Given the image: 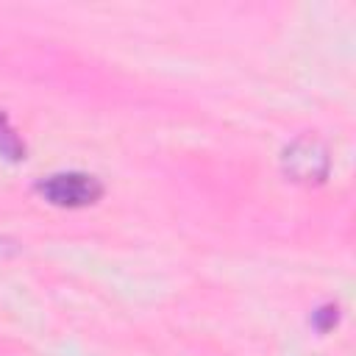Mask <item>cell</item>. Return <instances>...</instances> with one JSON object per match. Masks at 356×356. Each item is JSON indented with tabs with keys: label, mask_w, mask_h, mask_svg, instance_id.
I'll use <instances>...</instances> for the list:
<instances>
[{
	"label": "cell",
	"mask_w": 356,
	"mask_h": 356,
	"mask_svg": "<svg viewBox=\"0 0 356 356\" xmlns=\"http://www.w3.org/2000/svg\"><path fill=\"white\" fill-rule=\"evenodd\" d=\"M39 192L53 206L78 209V206L95 203L100 197L103 186L95 175H86V172H56V175H47L44 181H39Z\"/></svg>",
	"instance_id": "6da1fadb"
},
{
	"label": "cell",
	"mask_w": 356,
	"mask_h": 356,
	"mask_svg": "<svg viewBox=\"0 0 356 356\" xmlns=\"http://www.w3.org/2000/svg\"><path fill=\"white\" fill-rule=\"evenodd\" d=\"M0 153H6L8 159H19V153H22L19 139L6 128V120L3 117H0Z\"/></svg>",
	"instance_id": "7a4b0ae2"
}]
</instances>
